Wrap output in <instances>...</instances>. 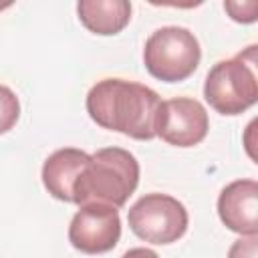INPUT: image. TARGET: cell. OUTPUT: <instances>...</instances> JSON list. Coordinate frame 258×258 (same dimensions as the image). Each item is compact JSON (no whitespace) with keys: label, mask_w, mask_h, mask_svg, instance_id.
Masks as SVG:
<instances>
[{"label":"cell","mask_w":258,"mask_h":258,"mask_svg":"<svg viewBox=\"0 0 258 258\" xmlns=\"http://www.w3.org/2000/svg\"><path fill=\"white\" fill-rule=\"evenodd\" d=\"M87 113L103 129L137 141L155 137V119L161 97L147 85L125 79H103L87 93Z\"/></svg>","instance_id":"1"},{"label":"cell","mask_w":258,"mask_h":258,"mask_svg":"<svg viewBox=\"0 0 258 258\" xmlns=\"http://www.w3.org/2000/svg\"><path fill=\"white\" fill-rule=\"evenodd\" d=\"M139 183V161L123 147H103L95 151L81 171L73 196L77 206L103 204L121 208Z\"/></svg>","instance_id":"2"},{"label":"cell","mask_w":258,"mask_h":258,"mask_svg":"<svg viewBox=\"0 0 258 258\" xmlns=\"http://www.w3.org/2000/svg\"><path fill=\"white\" fill-rule=\"evenodd\" d=\"M258 48L252 44L232 58L218 60L206 75L204 99L220 115H240L258 101Z\"/></svg>","instance_id":"3"},{"label":"cell","mask_w":258,"mask_h":258,"mask_svg":"<svg viewBox=\"0 0 258 258\" xmlns=\"http://www.w3.org/2000/svg\"><path fill=\"white\" fill-rule=\"evenodd\" d=\"M202 60L196 34L183 26H161L149 34L143 46V64L151 77L163 83L189 79Z\"/></svg>","instance_id":"4"},{"label":"cell","mask_w":258,"mask_h":258,"mask_svg":"<svg viewBox=\"0 0 258 258\" xmlns=\"http://www.w3.org/2000/svg\"><path fill=\"white\" fill-rule=\"evenodd\" d=\"M131 232L149 244H173L177 242L189 224L185 206L167 194H145L127 212Z\"/></svg>","instance_id":"5"},{"label":"cell","mask_w":258,"mask_h":258,"mask_svg":"<svg viewBox=\"0 0 258 258\" xmlns=\"http://www.w3.org/2000/svg\"><path fill=\"white\" fill-rule=\"evenodd\" d=\"M210 119L206 107L191 97L161 101L155 119V137L173 147H194L208 135Z\"/></svg>","instance_id":"6"},{"label":"cell","mask_w":258,"mask_h":258,"mask_svg":"<svg viewBox=\"0 0 258 258\" xmlns=\"http://www.w3.org/2000/svg\"><path fill=\"white\" fill-rule=\"evenodd\" d=\"M121 238L119 210L103 204L79 206L69 226V242L83 254H105Z\"/></svg>","instance_id":"7"},{"label":"cell","mask_w":258,"mask_h":258,"mask_svg":"<svg viewBox=\"0 0 258 258\" xmlns=\"http://www.w3.org/2000/svg\"><path fill=\"white\" fill-rule=\"evenodd\" d=\"M222 224L240 236H258V183L256 179H236L218 198Z\"/></svg>","instance_id":"8"},{"label":"cell","mask_w":258,"mask_h":258,"mask_svg":"<svg viewBox=\"0 0 258 258\" xmlns=\"http://www.w3.org/2000/svg\"><path fill=\"white\" fill-rule=\"evenodd\" d=\"M89 159H91V155L77 147H62V149H56L54 153H50L44 159L42 173H40L44 189L54 200L75 204L73 189H75V183H77L81 171L89 163Z\"/></svg>","instance_id":"9"},{"label":"cell","mask_w":258,"mask_h":258,"mask_svg":"<svg viewBox=\"0 0 258 258\" xmlns=\"http://www.w3.org/2000/svg\"><path fill=\"white\" fill-rule=\"evenodd\" d=\"M81 24L99 36L119 34L131 20V2L127 0H81L77 4Z\"/></svg>","instance_id":"10"},{"label":"cell","mask_w":258,"mask_h":258,"mask_svg":"<svg viewBox=\"0 0 258 258\" xmlns=\"http://www.w3.org/2000/svg\"><path fill=\"white\" fill-rule=\"evenodd\" d=\"M20 117V101L16 97V93L6 87L0 85V135L8 133Z\"/></svg>","instance_id":"11"},{"label":"cell","mask_w":258,"mask_h":258,"mask_svg":"<svg viewBox=\"0 0 258 258\" xmlns=\"http://www.w3.org/2000/svg\"><path fill=\"white\" fill-rule=\"evenodd\" d=\"M224 10L230 14L234 22L240 24H250L256 22L258 18V2L248 0V2H224Z\"/></svg>","instance_id":"12"},{"label":"cell","mask_w":258,"mask_h":258,"mask_svg":"<svg viewBox=\"0 0 258 258\" xmlns=\"http://www.w3.org/2000/svg\"><path fill=\"white\" fill-rule=\"evenodd\" d=\"M228 258H258V236H240L230 246Z\"/></svg>","instance_id":"13"},{"label":"cell","mask_w":258,"mask_h":258,"mask_svg":"<svg viewBox=\"0 0 258 258\" xmlns=\"http://www.w3.org/2000/svg\"><path fill=\"white\" fill-rule=\"evenodd\" d=\"M121 258H159L153 250H149V248H131V250H127Z\"/></svg>","instance_id":"14"}]
</instances>
